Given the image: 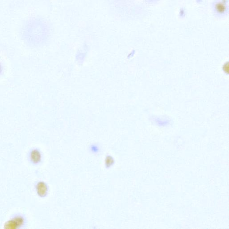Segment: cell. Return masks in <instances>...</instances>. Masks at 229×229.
<instances>
[{"label": "cell", "instance_id": "cell-1", "mask_svg": "<svg viewBox=\"0 0 229 229\" xmlns=\"http://www.w3.org/2000/svg\"><path fill=\"white\" fill-rule=\"evenodd\" d=\"M23 218L21 217H17L11 221H8L5 225V227L7 229H15L23 225Z\"/></svg>", "mask_w": 229, "mask_h": 229}, {"label": "cell", "instance_id": "cell-4", "mask_svg": "<svg viewBox=\"0 0 229 229\" xmlns=\"http://www.w3.org/2000/svg\"><path fill=\"white\" fill-rule=\"evenodd\" d=\"M113 163V160L111 157H108L106 160V164L107 166H109Z\"/></svg>", "mask_w": 229, "mask_h": 229}, {"label": "cell", "instance_id": "cell-3", "mask_svg": "<svg viewBox=\"0 0 229 229\" xmlns=\"http://www.w3.org/2000/svg\"><path fill=\"white\" fill-rule=\"evenodd\" d=\"M30 159L34 163H37L40 161L41 155L40 152L37 150H33L30 153Z\"/></svg>", "mask_w": 229, "mask_h": 229}, {"label": "cell", "instance_id": "cell-5", "mask_svg": "<svg viewBox=\"0 0 229 229\" xmlns=\"http://www.w3.org/2000/svg\"><path fill=\"white\" fill-rule=\"evenodd\" d=\"M1 71H2V67H1V65H0V73H1Z\"/></svg>", "mask_w": 229, "mask_h": 229}, {"label": "cell", "instance_id": "cell-2", "mask_svg": "<svg viewBox=\"0 0 229 229\" xmlns=\"http://www.w3.org/2000/svg\"><path fill=\"white\" fill-rule=\"evenodd\" d=\"M36 189H37V192L40 196H44L46 195L47 189L45 183L42 182L39 183L37 184Z\"/></svg>", "mask_w": 229, "mask_h": 229}]
</instances>
